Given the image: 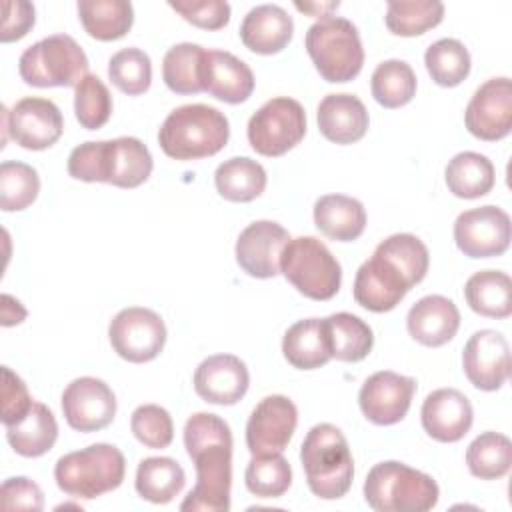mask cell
I'll return each mask as SVG.
<instances>
[{
    "label": "cell",
    "instance_id": "ba28073f",
    "mask_svg": "<svg viewBox=\"0 0 512 512\" xmlns=\"http://www.w3.org/2000/svg\"><path fill=\"white\" fill-rule=\"evenodd\" d=\"M20 78L28 86H74L88 74V58L68 34L46 36L28 46L18 60Z\"/></svg>",
    "mask_w": 512,
    "mask_h": 512
},
{
    "label": "cell",
    "instance_id": "e0dca14e",
    "mask_svg": "<svg viewBox=\"0 0 512 512\" xmlns=\"http://www.w3.org/2000/svg\"><path fill=\"white\" fill-rule=\"evenodd\" d=\"M462 368L472 386L484 392L502 388L510 376V346L496 330L474 332L462 352Z\"/></svg>",
    "mask_w": 512,
    "mask_h": 512
},
{
    "label": "cell",
    "instance_id": "9c48e42d",
    "mask_svg": "<svg viewBox=\"0 0 512 512\" xmlns=\"http://www.w3.org/2000/svg\"><path fill=\"white\" fill-rule=\"evenodd\" d=\"M280 272L306 298L330 300L342 282L340 262L314 236L290 238L280 256Z\"/></svg>",
    "mask_w": 512,
    "mask_h": 512
},
{
    "label": "cell",
    "instance_id": "8d00e7d4",
    "mask_svg": "<svg viewBox=\"0 0 512 512\" xmlns=\"http://www.w3.org/2000/svg\"><path fill=\"white\" fill-rule=\"evenodd\" d=\"M416 74L412 66L404 60H384L380 62L370 78V90L374 100L384 108L406 106L416 94Z\"/></svg>",
    "mask_w": 512,
    "mask_h": 512
},
{
    "label": "cell",
    "instance_id": "4316f807",
    "mask_svg": "<svg viewBox=\"0 0 512 512\" xmlns=\"http://www.w3.org/2000/svg\"><path fill=\"white\" fill-rule=\"evenodd\" d=\"M314 224L330 240L352 242L366 228V210L352 196L324 194L314 204Z\"/></svg>",
    "mask_w": 512,
    "mask_h": 512
},
{
    "label": "cell",
    "instance_id": "5b68a950",
    "mask_svg": "<svg viewBox=\"0 0 512 512\" xmlns=\"http://www.w3.org/2000/svg\"><path fill=\"white\" fill-rule=\"evenodd\" d=\"M438 498L440 490L432 476L396 460L372 466L364 480V500L376 512H426Z\"/></svg>",
    "mask_w": 512,
    "mask_h": 512
},
{
    "label": "cell",
    "instance_id": "bcb514c9",
    "mask_svg": "<svg viewBox=\"0 0 512 512\" xmlns=\"http://www.w3.org/2000/svg\"><path fill=\"white\" fill-rule=\"evenodd\" d=\"M130 430L140 444L152 450L168 448L174 440V422L166 408L158 404H142L132 412Z\"/></svg>",
    "mask_w": 512,
    "mask_h": 512
},
{
    "label": "cell",
    "instance_id": "f35d334b",
    "mask_svg": "<svg viewBox=\"0 0 512 512\" xmlns=\"http://www.w3.org/2000/svg\"><path fill=\"white\" fill-rule=\"evenodd\" d=\"M444 18V4L438 0H392L386 6V28L396 36H420L438 26Z\"/></svg>",
    "mask_w": 512,
    "mask_h": 512
},
{
    "label": "cell",
    "instance_id": "9a60e30c",
    "mask_svg": "<svg viewBox=\"0 0 512 512\" xmlns=\"http://www.w3.org/2000/svg\"><path fill=\"white\" fill-rule=\"evenodd\" d=\"M298 424L296 404L282 394L262 398L246 422V446L250 454L282 452Z\"/></svg>",
    "mask_w": 512,
    "mask_h": 512
},
{
    "label": "cell",
    "instance_id": "8fae6325",
    "mask_svg": "<svg viewBox=\"0 0 512 512\" xmlns=\"http://www.w3.org/2000/svg\"><path fill=\"white\" fill-rule=\"evenodd\" d=\"M108 338L120 358L142 364L154 360L162 352L166 344V326L154 310L130 306L112 318Z\"/></svg>",
    "mask_w": 512,
    "mask_h": 512
},
{
    "label": "cell",
    "instance_id": "f6af8a7d",
    "mask_svg": "<svg viewBox=\"0 0 512 512\" xmlns=\"http://www.w3.org/2000/svg\"><path fill=\"white\" fill-rule=\"evenodd\" d=\"M74 114L82 128L98 130L112 116V96L108 86L96 76L86 74L74 88Z\"/></svg>",
    "mask_w": 512,
    "mask_h": 512
},
{
    "label": "cell",
    "instance_id": "c3c4849f",
    "mask_svg": "<svg viewBox=\"0 0 512 512\" xmlns=\"http://www.w3.org/2000/svg\"><path fill=\"white\" fill-rule=\"evenodd\" d=\"M32 404L34 400L24 380L8 366H2V424H16L28 414Z\"/></svg>",
    "mask_w": 512,
    "mask_h": 512
},
{
    "label": "cell",
    "instance_id": "6da1fadb",
    "mask_svg": "<svg viewBox=\"0 0 512 512\" xmlns=\"http://www.w3.org/2000/svg\"><path fill=\"white\" fill-rule=\"evenodd\" d=\"M184 448L194 462L196 484L180 510H230L232 430L218 414L196 412L184 424Z\"/></svg>",
    "mask_w": 512,
    "mask_h": 512
},
{
    "label": "cell",
    "instance_id": "816d5d0a",
    "mask_svg": "<svg viewBox=\"0 0 512 512\" xmlns=\"http://www.w3.org/2000/svg\"><path fill=\"white\" fill-rule=\"evenodd\" d=\"M338 6H340V2H328V4H300V2H296V8H298V10L308 12V14H312V16H322V18L332 16L330 10H336Z\"/></svg>",
    "mask_w": 512,
    "mask_h": 512
},
{
    "label": "cell",
    "instance_id": "74e56055",
    "mask_svg": "<svg viewBox=\"0 0 512 512\" xmlns=\"http://www.w3.org/2000/svg\"><path fill=\"white\" fill-rule=\"evenodd\" d=\"M204 48L192 42L174 44L162 60L164 84L176 94H198L202 90L200 70L204 60Z\"/></svg>",
    "mask_w": 512,
    "mask_h": 512
},
{
    "label": "cell",
    "instance_id": "681fc988",
    "mask_svg": "<svg viewBox=\"0 0 512 512\" xmlns=\"http://www.w3.org/2000/svg\"><path fill=\"white\" fill-rule=\"evenodd\" d=\"M4 510L40 512L44 508V494L36 482L26 476L6 478L0 490Z\"/></svg>",
    "mask_w": 512,
    "mask_h": 512
},
{
    "label": "cell",
    "instance_id": "60d3db41",
    "mask_svg": "<svg viewBox=\"0 0 512 512\" xmlns=\"http://www.w3.org/2000/svg\"><path fill=\"white\" fill-rule=\"evenodd\" d=\"M244 482L248 492L258 498H280L292 484L290 462L282 452L252 454L244 472Z\"/></svg>",
    "mask_w": 512,
    "mask_h": 512
},
{
    "label": "cell",
    "instance_id": "d590c367",
    "mask_svg": "<svg viewBox=\"0 0 512 512\" xmlns=\"http://www.w3.org/2000/svg\"><path fill=\"white\" fill-rule=\"evenodd\" d=\"M466 466L480 480H498L512 466V442L500 432H482L466 448Z\"/></svg>",
    "mask_w": 512,
    "mask_h": 512
},
{
    "label": "cell",
    "instance_id": "44dd1931",
    "mask_svg": "<svg viewBox=\"0 0 512 512\" xmlns=\"http://www.w3.org/2000/svg\"><path fill=\"white\" fill-rule=\"evenodd\" d=\"M248 386V368L234 354L208 356L194 372V390L204 402L210 404L232 406L244 398Z\"/></svg>",
    "mask_w": 512,
    "mask_h": 512
},
{
    "label": "cell",
    "instance_id": "836d02e7",
    "mask_svg": "<svg viewBox=\"0 0 512 512\" xmlns=\"http://www.w3.org/2000/svg\"><path fill=\"white\" fill-rule=\"evenodd\" d=\"M322 320L332 358L340 362H360L370 354L374 346V334L362 318L350 312H336Z\"/></svg>",
    "mask_w": 512,
    "mask_h": 512
},
{
    "label": "cell",
    "instance_id": "d4e9b609",
    "mask_svg": "<svg viewBox=\"0 0 512 512\" xmlns=\"http://www.w3.org/2000/svg\"><path fill=\"white\" fill-rule=\"evenodd\" d=\"M294 36L292 16L278 4H260L248 10L240 24L242 44L256 54H278Z\"/></svg>",
    "mask_w": 512,
    "mask_h": 512
},
{
    "label": "cell",
    "instance_id": "7dc6e473",
    "mask_svg": "<svg viewBox=\"0 0 512 512\" xmlns=\"http://www.w3.org/2000/svg\"><path fill=\"white\" fill-rule=\"evenodd\" d=\"M168 6L186 22L204 30H220L230 22V4L224 0H170Z\"/></svg>",
    "mask_w": 512,
    "mask_h": 512
},
{
    "label": "cell",
    "instance_id": "ee69618b",
    "mask_svg": "<svg viewBox=\"0 0 512 512\" xmlns=\"http://www.w3.org/2000/svg\"><path fill=\"white\" fill-rule=\"evenodd\" d=\"M108 78L120 92L128 96L144 94L152 82L150 56L140 48L118 50L108 60Z\"/></svg>",
    "mask_w": 512,
    "mask_h": 512
},
{
    "label": "cell",
    "instance_id": "d6986e66",
    "mask_svg": "<svg viewBox=\"0 0 512 512\" xmlns=\"http://www.w3.org/2000/svg\"><path fill=\"white\" fill-rule=\"evenodd\" d=\"M288 242L290 234L284 226L272 220H256L236 240V262L252 278H274L280 274V256Z\"/></svg>",
    "mask_w": 512,
    "mask_h": 512
},
{
    "label": "cell",
    "instance_id": "1f68e13d",
    "mask_svg": "<svg viewBox=\"0 0 512 512\" xmlns=\"http://www.w3.org/2000/svg\"><path fill=\"white\" fill-rule=\"evenodd\" d=\"M76 8L86 34L102 42L126 36L134 24V8L126 0H80Z\"/></svg>",
    "mask_w": 512,
    "mask_h": 512
},
{
    "label": "cell",
    "instance_id": "f907efd6",
    "mask_svg": "<svg viewBox=\"0 0 512 512\" xmlns=\"http://www.w3.org/2000/svg\"><path fill=\"white\" fill-rule=\"evenodd\" d=\"M36 22V10L32 2L26 0H6L2 4V28L0 40L14 42L24 38Z\"/></svg>",
    "mask_w": 512,
    "mask_h": 512
},
{
    "label": "cell",
    "instance_id": "ffe728a7",
    "mask_svg": "<svg viewBox=\"0 0 512 512\" xmlns=\"http://www.w3.org/2000/svg\"><path fill=\"white\" fill-rule=\"evenodd\" d=\"M412 288L406 274L380 254H372L356 272L354 300L370 312L396 308Z\"/></svg>",
    "mask_w": 512,
    "mask_h": 512
},
{
    "label": "cell",
    "instance_id": "603a6c76",
    "mask_svg": "<svg viewBox=\"0 0 512 512\" xmlns=\"http://www.w3.org/2000/svg\"><path fill=\"white\" fill-rule=\"evenodd\" d=\"M202 90L226 104L246 102L254 92L250 66L226 50H206L200 70Z\"/></svg>",
    "mask_w": 512,
    "mask_h": 512
},
{
    "label": "cell",
    "instance_id": "2e32d148",
    "mask_svg": "<svg viewBox=\"0 0 512 512\" xmlns=\"http://www.w3.org/2000/svg\"><path fill=\"white\" fill-rule=\"evenodd\" d=\"M414 392V378L392 370H380L364 380L358 392V404L372 424L390 426L408 414Z\"/></svg>",
    "mask_w": 512,
    "mask_h": 512
},
{
    "label": "cell",
    "instance_id": "b9f144b4",
    "mask_svg": "<svg viewBox=\"0 0 512 512\" xmlns=\"http://www.w3.org/2000/svg\"><path fill=\"white\" fill-rule=\"evenodd\" d=\"M40 192L38 172L18 160L0 164V208L4 212H18L28 208Z\"/></svg>",
    "mask_w": 512,
    "mask_h": 512
},
{
    "label": "cell",
    "instance_id": "5bb4252c",
    "mask_svg": "<svg viewBox=\"0 0 512 512\" xmlns=\"http://www.w3.org/2000/svg\"><path fill=\"white\" fill-rule=\"evenodd\" d=\"M62 414L70 428L78 432H98L114 420L116 396L104 380L80 376L62 392Z\"/></svg>",
    "mask_w": 512,
    "mask_h": 512
},
{
    "label": "cell",
    "instance_id": "d6a6232c",
    "mask_svg": "<svg viewBox=\"0 0 512 512\" xmlns=\"http://www.w3.org/2000/svg\"><path fill=\"white\" fill-rule=\"evenodd\" d=\"M444 180L456 198L474 200L494 188L496 170L484 154L460 152L446 164Z\"/></svg>",
    "mask_w": 512,
    "mask_h": 512
},
{
    "label": "cell",
    "instance_id": "4dcf8cb0",
    "mask_svg": "<svg viewBox=\"0 0 512 512\" xmlns=\"http://www.w3.org/2000/svg\"><path fill=\"white\" fill-rule=\"evenodd\" d=\"M184 468L168 456H150L140 460L136 468V492L142 500L152 504L172 502L184 488Z\"/></svg>",
    "mask_w": 512,
    "mask_h": 512
},
{
    "label": "cell",
    "instance_id": "4fadbf2b",
    "mask_svg": "<svg viewBox=\"0 0 512 512\" xmlns=\"http://www.w3.org/2000/svg\"><path fill=\"white\" fill-rule=\"evenodd\" d=\"M464 124L472 136L484 142H496L512 130V82L506 76L490 78L476 88L470 98Z\"/></svg>",
    "mask_w": 512,
    "mask_h": 512
},
{
    "label": "cell",
    "instance_id": "7402d4cb",
    "mask_svg": "<svg viewBox=\"0 0 512 512\" xmlns=\"http://www.w3.org/2000/svg\"><path fill=\"white\" fill-rule=\"evenodd\" d=\"M424 432L438 442L462 440L474 422L470 400L456 388H438L426 396L420 410Z\"/></svg>",
    "mask_w": 512,
    "mask_h": 512
},
{
    "label": "cell",
    "instance_id": "484cf974",
    "mask_svg": "<svg viewBox=\"0 0 512 512\" xmlns=\"http://www.w3.org/2000/svg\"><path fill=\"white\" fill-rule=\"evenodd\" d=\"M316 120L322 136L334 144L358 142L370 124L364 102L354 94L324 96L318 104Z\"/></svg>",
    "mask_w": 512,
    "mask_h": 512
},
{
    "label": "cell",
    "instance_id": "52a82bcc",
    "mask_svg": "<svg viewBox=\"0 0 512 512\" xmlns=\"http://www.w3.org/2000/svg\"><path fill=\"white\" fill-rule=\"evenodd\" d=\"M306 52L318 74L332 84L354 80L364 64V48L358 28L340 16L314 22L304 38Z\"/></svg>",
    "mask_w": 512,
    "mask_h": 512
},
{
    "label": "cell",
    "instance_id": "277c9868",
    "mask_svg": "<svg viewBox=\"0 0 512 512\" xmlns=\"http://www.w3.org/2000/svg\"><path fill=\"white\" fill-rule=\"evenodd\" d=\"M300 462L314 496L336 500L350 490L354 460L346 436L334 424L322 422L308 430L300 446Z\"/></svg>",
    "mask_w": 512,
    "mask_h": 512
},
{
    "label": "cell",
    "instance_id": "7a4b0ae2",
    "mask_svg": "<svg viewBox=\"0 0 512 512\" xmlns=\"http://www.w3.org/2000/svg\"><path fill=\"white\" fill-rule=\"evenodd\" d=\"M154 168L148 146L134 136L90 140L68 156V174L82 182H106L118 188L144 184Z\"/></svg>",
    "mask_w": 512,
    "mask_h": 512
},
{
    "label": "cell",
    "instance_id": "e575fe53",
    "mask_svg": "<svg viewBox=\"0 0 512 512\" xmlns=\"http://www.w3.org/2000/svg\"><path fill=\"white\" fill-rule=\"evenodd\" d=\"M266 170L260 162L248 156L224 160L214 172L218 194L230 202H250L266 188Z\"/></svg>",
    "mask_w": 512,
    "mask_h": 512
},
{
    "label": "cell",
    "instance_id": "7c38bea8",
    "mask_svg": "<svg viewBox=\"0 0 512 512\" xmlns=\"http://www.w3.org/2000/svg\"><path fill=\"white\" fill-rule=\"evenodd\" d=\"M510 216L492 204L464 210L454 222V242L468 258L500 256L510 246Z\"/></svg>",
    "mask_w": 512,
    "mask_h": 512
},
{
    "label": "cell",
    "instance_id": "cb8c5ba5",
    "mask_svg": "<svg viewBox=\"0 0 512 512\" xmlns=\"http://www.w3.org/2000/svg\"><path fill=\"white\" fill-rule=\"evenodd\" d=\"M406 328L422 346L438 348L456 336L460 328V312L450 298L428 294L408 310Z\"/></svg>",
    "mask_w": 512,
    "mask_h": 512
},
{
    "label": "cell",
    "instance_id": "ab89813d",
    "mask_svg": "<svg viewBox=\"0 0 512 512\" xmlns=\"http://www.w3.org/2000/svg\"><path fill=\"white\" fill-rule=\"evenodd\" d=\"M424 64L430 78L444 88L458 86L470 74V54L456 38H440L424 52Z\"/></svg>",
    "mask_w": 512,
    "mask_h": 512
},
{
    "label": "cell",
    "instance_id": "ac0fdd59",
    "mask_svg": "<svg viewBox=\"0 0 512 512\" xmlns=\"http://www.w3.org/2000/svg\"><path fill=\"white\" fill-rule=\"evenodd\" d=\"M64 130L60 108L38 96L18 100L8 110V134L26 150H46L58 142Z\"/></svg>",
    "mask_w": 512,
    "mask_h": 512
},
{
    "label": "cell",
    "instance_id": "f1b7e54d",
    "mask_svg": "<svg viewBox=\"0 0 512 512\" xmlns=\"http://www.w3.org/2000/svg\"><path fill=\"white\" fill-rule=\"evenodd\" d=\"M58 438V424L52 410L36 402L16 424L6 426V440L12 450L24 458H38L52 450Z\"/></svg>",
    "mask_w": 512,
    "mask_h": 512
},
{
    "label": "cell",
    "instance_id": "f546056e",
    "mask_svg": "<svg viewBox=\"0 0 512 512\" xmlns=\"http://www.w3.org/2000/svg\"><path fill=\"white\" fill-rule=\"evenodd\" d=\"M470 310L486 318H508L512 314V280L502 270H480L464 284Z\"/></svg>",
    "mask_w": 512,
    "mask_h": 512
},
{
    "label": "cell",
    "instance_id": "3957f363",
    "mask_svg": "<svg viewBox=\"0 0 512 512\" xmlns=\"http://www.w3.org/2000/svg\"><path fill=\"white\" fill-rule=\"evenodd\" d=\"M230 138L224 112L208 104L174 108L158 130L162 152L174 160H200L218 154Z\"/></svg>",
    "mask_w": 512,
    "mask_h": 512
},
{
    "label": "cell",
    "instance_id": "8992f818",
    "mask_svg": "<svg viewBox=\"0 0 512 512\" xmlns=\"http://www.w3.org/2000/svg\"><path fill=\"white\" fill-rule=\"evenodd\" d=\"M126 474L124 454L106 442L90 444L82 450L68 452L58 458L54 466V480L58 488L82 500L98 498L116 490Z\"/></svg>",
    "mask_w": 512,
    "mask_h": 512
},
{
    "label": "cell",
    "instance_id": "30bf717a",
    "mask_svg": "<svg viewBox=\"0 0 512 512\" xmlns=\"http://www.w3.org/2000/svg\"><path fill=\"white\" fill-rule=\"evenodd\" d=\"M248 142L254 152L276 158L292 150L306 134V112L288 96L264 102L248 120Z\"/></svg>",
    "mask_w": 512,
    "mask_h": 512
},
{
    "label": "cell",
    "instance_id": "7bdbcfd3",
    "mask_svg": "<svg viewBox=\"0 0 512 512\" xmlns=\"http://www.w3.org/2000/svg\"><path fill=\"white\" fill-rule=\"evenodd\" d=\"M374 252L396 264L406 274L412 286L424 280L430 266V254L426 244L418 236L408 232L388 236L376 246Z\"/></svg>",
    "mask_w": 512,
    "mask_h": 512
},
{
    "label": "cell",
    "instance_id": "83f0119b",
    "mask_svg": "<svg viewBox=\"0 0 512 512\" xmlns=\"http://www.w3.org/2000/svg\"><path fill=\"white\" fill-rule=\"evenodd\" d=\"M282 354L298 370H316L324 366L330 354V342L322 318L294 322L282 338Z\"/></svg>",
    "mask_w": 512,
    "mask_h": 512
}]
</instances>
